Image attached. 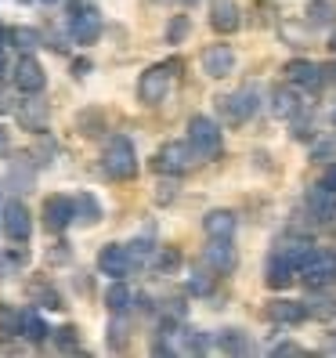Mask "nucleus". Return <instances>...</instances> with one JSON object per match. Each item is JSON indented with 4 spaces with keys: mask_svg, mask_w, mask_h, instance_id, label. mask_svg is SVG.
<instances>
[{
    "mask_svg": "<svg viewBox=\"0 0 336 358\" xmlns=\"http://www.w3.org/2000/svg\"><path fill=\"white\" fill-rule=\"evenodd\" d=\"M307 254H311V246H307V243L275 246V250L268 254V264H264V282H268L271 289H286V286H293V282H297V275H300V264H304Z\"/></svg>",
    "mask_w": 336,
    "mask_h": 358,
    "instance_id": "nucleus-1",
    "label": "nucleus"
},
{
    "mask_svg": "<svg viewBox=\"0 0 336 358\" xmlns=\"http://www.w3.org/2000/svg\"><path fill=\"white\" fill-rule=\"evenodd\" d=\"M101 171L112 181H131L138 174V152L127 134H112L101 149Z\"/></svg>",
    "mask_w": 336,
    "mask_h": 358,
    "instance_id": "nucleus-2",
    "label": "nucleus"
},
{
    "mask_svg": "<svg viewBox=\"0 0 336 358\" xmlns=\"http://www.w3.org/2000/svg\"><path fill=\"white\" fill-rule=\"evenodd\" d=\"M188 145L192 152L203 159H217L224 152V138H221V123L210 116H192L188 120Z\"/></svg>",
    "mask_w": 336,
    "mask_h": 358,
    "instance_id": "nucleus-3",
    "label": "nucleus"
},
{
    "mask_svg": "<svg viewBox=\"0 0 336 358\" xmlns=\"http://www.w3.org/2000/svg\"><path fill=\"white\" fill-rule=\"evenodd\" d=\"M300 282L307 289H329L336 286V250H311L300 264Z\"/></svg>",
    "mask_w": 336,
    "mask_h": 358,
    "instance_id": "nucleus-4",
    "label": "nucleus"
},
{
    "mask_svg": "<svg viewBox=\"0 0 336 358\" xmlns=\"http://www.w3.org/2000/svg\"><path fill=\"white\" fill-rule=\"evenodd\" d=\"M174 69H177V62H156V66H149V69L141 73V80H138L141 105H159L166 94H170Z\"/></svg>",
    "mask_w": 336,
    "mask_h": 358,
    "instance_id": "nucleus-5",
    "label": "nucleus"
},
{
    "mask_svg": "<svg viewBox=\"0 0 336 358\" xmlns=\"http://www.w3.org/2000/svg\"><path fill=\"white\" fill-rule=\"evenodd\" d=\"M192 156L196 152L188 141H166L152 156V171L163 174V178H181V174H188V166H192Z\"/></svg>",
    "mask_w": 336,
    "mask_h": 358,
    "instance_id": "nucleus-6",
    "label": "nucleus"
},
{
    "mask_svg": "<svg viewBox=\"0 0 336 358\" xmlns=\"http://www.w3.org/2000/svg\"><path fill=\"white\" fill-rule=\"evenodd\" d=\"M217 105H221L224 123H232V127H242L246 120H254V116H257L261 98H257V91H254V87H239V91H232V94L217 98Z\"/></svg>",
    "mask_w": 336,
    "mask_h": 358,
    "instance_id": "nucleus-7",
    "label": "nucleus"
},
{
    "mask_svg": "<svg viewBox=\"0 0 336 358\" xmlns=\"http://www.w3.org/2000/svg\"><path fill=\"white\" fill-rule=\"evenodd\" d=\"M69 36L80 48H91L101 36V11L94 4H76L73 15H69Z\"/></svg>",
    "mask_w": 336,
    "mask_h": 358,
    "instance_id": "nucleus-8",
    "label": "nucleus"
},
{
    "mask_svg": "<svg viewBox=\"0 0 336 358\" xmlns=\"http://www.w3.org/2000/svg\"><path fill=\"white\" fill-rule=\"evenodd\" d=\"M0 228L8 231V239L15 243H26L29 231H33V214L22 199H8L4 210H0Z\"/></svg>",
    "mask_w": 336,
    "mask_h": 358,
    "instance_id": "nucleus-9",
    "label": "nucleus"
},
{
    "mask_svg": "<svg viewBox=\"0 0 336 358\" xmlns=\"http://www.w3.org/2000/svg\"><path fill=\"white\" fill-rule=\"evenodd\" d=\"M286 80L297 91H319L326 83V66H319L311 58H293V62H286Z\"/></svg>",
    "mask_w": 336,
    "mask_h": 358,
    "instance_id": "nucleus-10",
    "label": "nucleus"
},
{
    "mask_svg": "<svg viewBox=\"0 0 336 358\" xmlns=\"http://www.w3.org/2000/svg\"><path fill=\"white\" fill-rule=\"evenodd\" d=\"M11 80H15V87L22 91V94H40V91L48 87V73H44V66H40L33 55H22V58L15 62Z\"/></svg>",
    "mask_w": 336,
    "mask_h": 358,
    "instance_id": "nucleus-11",
    "label": "nucleus"
},
{
    "mask_svg": "<svg viewBox=\"0 0 336 358\" xmlns=\"http://www.w3.org/2000/svg\"><path fill=\"white\" fill-rule=\"evenodd\" d=\"M98 271H101V275H109V279H127L131 271H134V257H131V250L123 246V243H109V246H101V254H98Z\"/></svg>",
    "mask_w": 336,
    "mask_h": 358,
    "instance_id": "nucleus-12",
    "label": "nucleus"
},
{
    "mask_svg": "<svg viewBox=\"0 0 336 358\" xmlns=\"http://www.w3.org/2000/svg\"><path fill=\"white\" fill-rule=\"evenodd\" d=\"M15 120H18V127H22V131L44 134V131H48V120H51L48 101H40L36 94H29L26 101H18V105H15Z\"/></svg>",
    "mask_w": 336,
    "mask_h": 358,
    "instance_id": "nucleus-13",
    "label": "nucleus"
},
{
    "mask_svg": "<svg viewBox=\"0 0 336 358\" xmlns=\"http://www.w3.org/2000/svg\"><path fill=\"white\" fill-rule=\"evenodd\" d=\"M199 66L206 76H214V80H224V76H232L235 73V51L232 44H210L199 58Z\"/></svg>",
    "mask_w": 336,
    "mask_h": 358,
    "instance_id": "nucleus-14",
    "label": "nucleus"
},
{
    "mask_svg": "<svg viewBox=\"0 0 336 358\" xmlns=\"http://www.w3.org/2000/svg\"><path fill=\"white\" fill-rule=\"evenodd\" d=\"M40 217H44L48 231H66L73 224V199L69 196H48L40 206Z\"/></svg>",
    "mask_w": 336,
    "mask_h": 358,
    "instance_id": "nucleus-15",
    "label": "nucleus"
},
{
    "mask_svg": "<svg viewBox=\"0 0 336 358\" xmlns=\"http://www.w3.org/2000/svg\"><path fill=\"white\" fill-rule=\"evenodd\" d=\"M210 26H214L217 33H235L242 26V8H239V0H214L210 4Z\"/></svg>",
    "mask_w": 336,
    "mask_h": 358,
    "instance_id": "nucleus-16",
    "label": "nucleus"
},
{
    "mask_svg": "<svg viewBox=\"0 0 336 358\" xmlns=\"http://www.w3.org/2000/svg\"><path fill=\"white\" fill-rule=\"evenodd\" d=\"M203 261H206L210 268H214L217 275H228V271H235V264H239V254H235L232 239H210V246H206Z\"/></svg>",
    "mask_w": 336,
    "mask_h": 358,
    "instance_id": "nucleus-17",
    "label": "nucleus"
},
{
    "mask_svg": "<svg viewBox=\"0 0 336 358\" xmlns=\"http://www.w3.org/2000/svg\"><path fill=\"white\" fill-rule=\"evenodd\" d=\"M264 315L271 322H279V326H300V322L311 319V308L300 304V301H271L264 308Z\"/></svg>",
    "mask_w": 336,
    "mask_h": 358,
    "instance_id": "nucleus-18",
    "label": "nucleus"
},
{
    "mask_svg": "<svg viewBox=\"0 0 336 358\" xmlns=\"http://www.w3.org/2000/svg\"><path fill=\"white\" fill-rule=\"evenodd\" d=\"M304 206H307V214L314 221H333L336 217V192H329V188H322V185H314V188H307Z\"/></svg>",
    "mask_w": 336,
    "mask_h": 358,
    "instance_id": "nucleus-19",
    "label": "nucleus"
},
{
    "mask_svg": "<svg viewBox=\"0 0 336 358\" xmlns=\"http://www.w3.org/2000/svg\"><path fill=\"white\" fill-rule=\"evenodd\" d=\"M235 214H232V210H206V217H203V231H206V236L210 239H232L235 236Z\"/></svg>",
    "mask_w": 336,
    "mask_h": 358,
    "instance_id": "nucleus-20",
    "label": "nucleus"
},
{
    "mask_svg": "<svg viewBox=\"0 0 336 358\" xmlns=\"http://www.w3.org/2000/svg\"><path fill=\"white\" fill-rule=\"evenodd\" d=\"M271 113H275L279 120H293L297 113H304V101L297 94V87H275V94H271Z\"/></svg>",
    "mask_w": 336,
    "mask_h": 358,
    "instance_id": "nucleus-21",
    "label": "nucleus"
},
{
    "mask_svg": "<svg viewBox=\"0 0 336 358\" xmlns=\"http://www.w3.org/2000/svg\"><path fill=\"white\" fill-rule=\"evenodd\" d=\"M18 336H26L29 344H44L48 336H51V329H48V322H44V315H40L36 308H26V311H22V326H18Z\"/></svg>",
    "mask_w": 336,
    "mask_h": 358,
    "instance_id": "nucleus-22",
    "label": "nucleus"
},
{
    "mask_svg": "<svg viewBox=\"0 0 336 358\" xmlns=\"http://www.w3.org/2000/svg\"><path fill=\"white\" fill-rule=\"evenodd\" d=\"M8 181L18 188V192H29V188L36 185V166L29 156H15L11 159V171H8Z\"/></svg>",
    "mask_w": 336,
    "mask_h": 358,
    "instance_id": "nucleus-23",
    "label": "nucleus"
},
{
    "mask_svg": "<svg viewBox=\"0 0 336 358\" xmlns=\"http://www.w3.org/2000/svg\"><path fill=\"white\" fill-rule=\"evenodd\" d=\"M73 221H80L83 228H91V224L101 221V206H98V199L91 192H80L73 199Z\"/></svg>",
    "mask_w": 336,
    "mask_h": 358,
    "instance_id": "nucleus-24",
    "label": "nucleus"
},
{
    "mask_svg": "<svg viewBox=\"0 0 336 358\" xmlns=\"http://www.w3.org/2000/svg\"><path fill=\"white\" fill-rule=\"evenodd\" d=\"M134 304V293L127 289V282L123 279H112V286L105 289V308H109L112 315H127Z\"/></svg>",
    "mask_w": 336,
    "mask_h": 358,
    "instance_id": "nucleus-25",
    "label": "nucleus"
},
{
    "mask_svg": "<svg viewBox=\"0 0 336 358\" xmlns=\"http://www.w3.org/2000/svg\"><path fill=\"white\" fill-rule=\"evenodd\" d=\"M217 348L224 355H249L254 351V341H249V333H242V329H221L217 333Z\"/></svg>",
    "mask_w": 336,
    "mask_h": 358,
    "instance_id": "nucleus-26",
    "label": "nucleus"
},
{
    "mask_svg": "<svg viewBox=\"0 0 336 358\" xmlns=\"http://www.w3.org/2000/svg\"><path fill=\"white\" fill-rule=\"evenodd\" d=\"M181 264H184V257H181L177 246H159L156 257H152V271H156V275H177Z\"/></svg>",
    "mask_w": 336,
    "mask_h": 358,
    "instance_id": "nucleus-27",
    "label": "nucleus"
},
{
    "mask_svg": "<svg viewBox=\"0 0 336 358\" xmlns=\"http://www.w3.org/2000/svg\"><path fill=\"white\" fill-rule=\"evenodd\" d=\"M29 297H33L40 308H48V311H61V308H66L61 293H58L51 282H33V286H29Z\"/></svg>",
    "mask_w": 336,
    "mask_h": 358,
    "instance_id": "nucleus-28",
    "label": "nucleus"
},
{
    "mask_svg": "<svg viewBox=\"0 0 336 358\" xmlns=\"http://www.w3.org/2000/svg\"><path fill=\"white\" fill-rule=\"evenodd\" d=\"M217 279H221V275L206 264V268L192 271V279H188V293H196V297H206V293L214 289V282H217Z\"/></svg>",
    "mask_w": 336,
    "mask_h": 358,
    "instance_id": "nucleus-29",
    "label": "nucleus"
},
{
    "mask_svg": "<svg viewBox=\"0 0 336 358\" xmlns=\"http://www.w3.org/2000/svg\"><path fill=\"white\" fill-rule=\"evenodd\" d=\"M26 264H29V254H26V250H18V246H11L8 254H0V279L15 275V271L26 268Z\"/></svg>",
    "mask_w": 336,
    "mask_h": 358,
    "instance_id": "nucleus-30",
    "label": "nucleus"
},
{
    "mask_svg": "<svg viewBox=\"0 0 336 358\" xmlns=\"http://www.w3.org/2000/svg\"><path fill=\"white\" fill-rule=\"evenodd\" d=\"M307 22H311V26H329V22H336V4H329V0L311 4V8H307Z\"/></svg>",
    "mask_w": 336,
    "mask_h": 358,
    "instance_id": "nucleus-31",
    "label": "nucleus"
},
{
    "mask_svg": "<svg viewBox=\"0 0 336 358\" xmlns=\"http://www.w3.org/2000/svg\"><path fill=\"white\" fill-rule=\"evenodd\" d=\"M18 326H22V311L11 308V304H0V333L18 336Z\"/></svg>",
    "mask_w": 336,
    "mask_h": 358,
    "instance_id": "nucleus-32",
    "label": "nucleus"
},
{
    "mask_svg": "<svg viewBox=\"0 0 336 358\" xmlns=\"http://www.w3.org/2000/svg\"><path fill=\"white\" fill-rule=\"evenodd\" d=\"M311 159H314V163H333V159H336V131L311 145Z\"/></svg>",
    "mask_w": 336,
    "mask_h": 358,
    "instance_id": "nucleus-33",
    "label": "nucleus"
},
{
    "mask_svg": "<svg viewBox=\"0 0 336 358\" xmlns=\"http://www.w3.org/2000/svg\"><path fill=\"white\" fill-rule=\"evenodd\" d=\"M8 40L18 48V51H33V48H40V33L36 29H26V26H18V29H11L8 33Z\"/></svg>",
    "mask_w": 336,
    "mask_h": 358,
    "instance_id": "nucleus-34",
    "label": "nucleus"
},
{
    "mask_svg": "<svg viewBox=\"0 0 336 358\" xmlns=\"http://www.w3.org/2000/svg\"><path fill=\"white\" fill-rule=\"evenodd\" d=\"M54 344H58V351H80V333H76V326L54 329Z\"/></svg>",
    "mask_w": 336,
    "mask_h": 358,
    "instance_id": "nucleus-35",
    "label": "nucleus"
},
{
    "mask_svg": "<svg viewBox=\"0 0 336 358\" xmlns=\"http://www.w3.org/2000/svg\"><path fill=\"white\" fill-rule=\"evenodd\" d=\"M109 348H112V351L127 348V322H123V315H116L112 326H109Z\"/></svg>",
    "mask_w": 336,
    "mask_h": 358,
    "instance_id": "nucleus-36",
    "label": "nucleus"
},
{
    "mask_svg": "<svg viewBox=\"0 0 336 358\" xmlns=\"http://www.w3.org/2000/svg\"><path fill=\"white\" fill-rule=\"evenodd\" d=\"M188 29H192V22H188V15H177L174 22H170V29H166V40H170V44H181V40L188 36Z\"/></svg>",
    "mask_w": 336,
    "mask_h": 358,
    "instance_id": "nucleus-37",
    "label": "nucleus"
},
{
    "mask_svg": "<svg viewBox=\"0 0 336 358\" xmlns=\"http://www.w3.org/2000/svg\"><path fill=\"white\" fill-rule=\"evenodd\" d=\"M286 355H304V348L300 344H293V341H282V344H271V358H286Z\"/></svg>",
    "mask_w": 336,
    "mask_h": 358,
    "instance_id": "nucleus-38",
    "label": "nucleus"
},
{
    "mask_svg": "<svg viewBox=\"0 0 336 358\" xmlns=\"http://www.w3.org/2000/svg\"><path fill=\"white\" fill-rule=\"evenodd\" d=\"M319 185H322V188H329V192H336V159L322 171V181H319Z\"/></svg>",
    "mask_w": 336,
    "mask_h": 358,
    "instance_id": "nucleus-39",
    "label": "nucleus"
},
{
    "mask_svg": "<svg viewBox=\"0 0 336 358\" xmlns=\"http://www.w3.org/2000/svg\"><path fill=\"white\" fill-rule=\"evenodd\" d=\"M8 109H15V105H11V94L0 87V113H8Z\"/></svg>",
    "mask_w": 336,
    "mask_h": 358,
    "instance_id": "nucleus-40",
    "label": "nucleus"
},
{
    "mask_svg": "<svg viewBox=\"0 0 336 358\" xmlns=\"http://www.w3.org/2000/svg\"><path fill=\"white\" fill-rule=\"evenodd\" d=\"M4 152H8V131L0 127V156H4Z\"/></svg>",
    "mask_w": 336,
    "mask_h": 358,
    "instance_id": "nucleus-41",
    "label": "nucleus"
},
{
    "mask_svg": "<svg viewBox=\"0 0 336 358\" xmlns=\"http://www.w3.org/2000/svg\"><path fill=\"white\" fill-rule=\"evenodd\" d=\"M4 69H8V58H4V48H0V76H4Z\"/></svg>",
    "mask_w": 336,
    "mask_h": 358,
    "instance_id": "nucleus-42",
    "label": "nucleus"
},
{
    "mask_svg": "<svg viewBox=\"0 0 336 358\" xmlns=\"http://www.w3.org/2000/svg\"><path fill=\"white\" fill-rule=\"evenodd\" d=\"M4 40H8V29H4V26H0V44H4Z\"/></svg>",
    "mask_w": 336,
    "mask_h": 358,
    "instance_id": "nucleus-43",
    "label": "nucleus"
},
{
    "mask_svg": "<svg viewBox=\"0 0 336 358\" xmlns=\"http://www.w3.org/2000/svg\"><path fill=\"white\" fill-rule=\"evenodd\" d=\"M329 48H333V51H336V33H333V40H329Z\"/></svg>",
    "mask_w": 336,
    "mask_h": 358,
    "instance_id": "nucleus-44",
    "label": "nucleus"
},
{
    "mask_svg": "<svg viewBox=\"0 0 336 358\" xmlns=\"http://www.w3.org/2000/svg\"><path fill=\"white\" fill-rule=\"evenodd\" d=\"M40 4H54V0H40Z\"/></svg>",
    "mask_w": 336,
    "mask_h": 358,
    "instance_id": "nucleus-45",
    "label": "nucleus"
},
{
    "mask_svg": "<svg viewBox=\"0 0 336 358\" xmlns=\"http://www.w3.org/2000/svg\"><path fill=\"white\" fill-rule=\"evenodd\" d=\"M181 4H196V0H181Z\"/></svg>",
    "mask_w": 336,
    "mask_h": 358,
    "instance_id": "nucleus-46",
    "label": "nucleus"
},
{
    "mask_svg": "<svg viewBox=\"0 0 336 358\" xmlns=\"http://www.w3.org/2000/svg\"><path fill=\"white\" fill-rule=\"evenodd\" d=\"M333 123H336V109H333Z\"/></svg>",
    "mask_w": 336,
    "mask_h": 358,
    "instance_id": "nucleus-47",
    "label": "nucleus"
}]
</instances>
